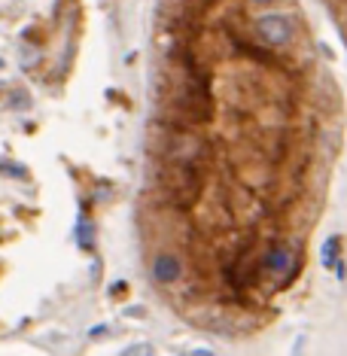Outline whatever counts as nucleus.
Listing matches in <instances>:
<instances>
[{"mask_svg": "<svg viewBox=\"0 0 347 356\" xmlns=\"http://www.w3.org/2000/svg\"><path fill=\"white\" fill-rule=\"evenodd\" d=\"M259 268L265 274H271L274 280H278V287H287V283L295 277V271H299V256L289 250L287 244H274L262 253Z\"/></svg>", "mask_w": 347, "mask_h": 356, "instance_id": "4", "label": "nucleus"}, {"mask_svg": "<svg viewBox=\"0 0 347 356\" xmlns=\"http://www.w3.org/2000/svg\"><path fill=\"white\" fill-rule=\"evenodd\" d=\"M122 356H153V344H146V341H144V344H134Z\"/></svg>", "mask_w": 347, "mask_h": 356, "instance_id": "7", "label": "nucleus"}, {"mask_svg": "<svg viewBox=\"0 0 347 356\" xmlns=\"http://www.w3.org/2000/svg\"><path fill=\"white\" fill-rule=\"evenodd\" d=\"M250 31L259 40V46L271 49V52H283V49H289L295 43V37H299V21H295L293 12L268 10V12L253 16Z\"/></svg>", "mask_w": 347, "mask_h": 356, "instance_id": "3", "label": "nucleus"}, {"mask_svg": "<svg viewBox=\"0 0 347 356\" xmlns=\"http://www.w3.org/2000/svg\"><path fill=\"white\" fill-rule=\"evenodd\" d=\"M253 6H271V3H278V0H250Z\"/></svg>", "mask_w": 347, "mask_h": 356, "instance_id": "9", "label": "nucleus"}, {"mask_svg": "<svg viewBox=\"0 0 347 356\" xmlns=\"http://www.w3.org/2000/svg\"><path fill=\"white\" fill-rule=\"evenodd\" d=\"M150 274L159 287H174V283H180V277H183V262L177 259L174 253H159L150 265Z\"/></svg>", "mask_w": 347, "mask_h": 356, "instance_id": "5", "label": "nucleus"}, {"mask_svg": "<svg viewBox=\"0 0 347 356\" xmlns=\"http://www.w3.org/2000/svg\"><path fill=\"white\" fill-rule=\"evenodd\" d=\"M80 244L82 247L91 244V223H80Z\"/></svg>", "mask_w": 347, "mask_h": 356, "instance_id": "8", "label": "nucleus"}, {"mask_svg": "<svg viewBox=\"0 0 347 356\" xmlns=\"http://www.w3.org/2000/svg\"><path fill=\"white\" fill-rule=\"evenodd\" d=\"M192 356H214L210 351H204V347H198V351H192Z\"/></svg>", "mask_w": 347, "mask_h": 356, "instance_id": "10", "label": "nucleus"}, {"mask_svg": "<svg viewBox=\"0 0 347 356\" xmlns=\"http://www.w3.org/2000/svg\"><path fill=\"white\" fill-rule=\"evenodd\" d=\"M155 153L165 165H189L201 168L210 155V144L201 134L189 131L183 125H174L159 116V137H155Z\"/></svg>", "mask_w": 347, "mask_h": 356, "instance_id": "1", "label": "nucleus"}, {"mask_svg": "<svg viewBox=\"0 0 347 356\" xmlns=\"http://www.w3.org/2000/svg\"><path fill=\"white\" fill-rule=\"evenodd\" d=\"M338 250H342V241L332 234V238L323 244V265L326 268H338Z\"/></svg>", "mask_w": 347, "mask_h": 356, "instance_id": "6", "label": "nucleus"}, {"mask_svg": "<svg viewBox=\"0 0 347 356\" xmlns=\"http://www.w3.org/2000/svg\"><path fill=\"white\" fill-rule=\"evenodd\" d=\"M0 67H3V58H0Z\"/></svg>", "mask_w": 347, "mask_h": 356, "instance_id": "11", "label": "nucleus"}, {"mask_svg": "<svg viewBox=\"0 0 347 356\" xmlns=\"http://www.w3.org/2000/svg\"><path fill=\"white\" fill-rule=\"evenodd\" d=\"M159 183L165 198L174 204V210H192L204 195V174L201 168H189V165H159Z\"/></svg>", "mask_w": 347, "mask_h": 356, "instance_id": "2", "label": "nucleus"}]
</instances>
